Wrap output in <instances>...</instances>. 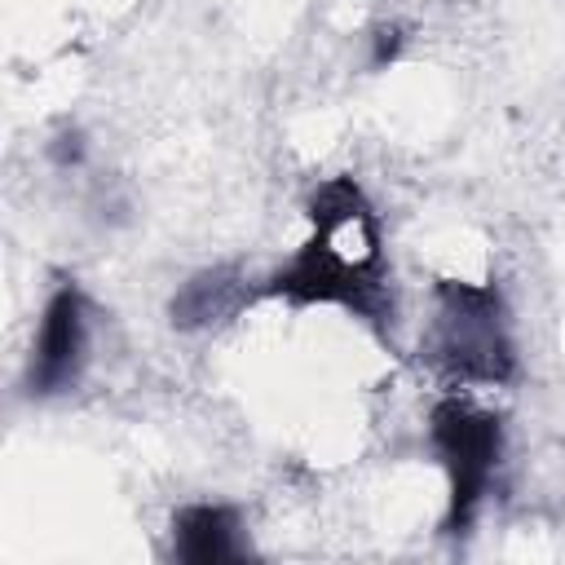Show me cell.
Segmentation results:
<instances>
[{
  "mask_svg": "<svg viewBox=\"0 0 565 565\" xmlns=\"http://www.w3.org/2000/svg\"><path fill=\"white\" fill-rule=\"evenodd\" d=\"M247 305V282L234 269H203L172 296V322L185 331L234 318Z\"/></svg>",
  "mask_w": 565,
  "mask_h": 565,
  "instance_id": "obj_6",
  "label": "cell"
},
{
  "mask_svg": "<svg viewBox=\"0 0 565 565\" xmlns=\"http://www.w3.org/2000/svg\"><path fill=\"white\" fill-rule=\"evenodd\" d=\"M428 437L446 468V534H463L477 521V508L490 490V477L503 455V424L468 397H441L428 411Z\"/></svg>",
  "mask_w": 565,
  "mask_h": 565,
  "instance_id": "obj_3",
  "label": "cell"
},
{
  "mask_svg": "<svg viewBox=\"0 0 565 565\" xmlns=\"http://www.w3.org/2000/svg\"><path fill=\"white\" fill-rule=\"evenodd\" d=\"M260 291L291 305H340L366 322L388 318L393 305L384 291L380 221L353 177H331L313 190L309 238Z\"/></svg>",
  "mask_w": 565,
  "mask_h": 565,
  "instance_id": "obj_1",
  "label": "cell"
},
{
  "mask_svg": "<svg viewBox=\"0 0 565 565\" xmlns=\"http://www.w3.org/2000/svg\"><path fill=\"white\" fill-rule=\"evenodd\" d=\"M397 31H380V49H375V62H384V57H393L397 53Z\"/></svg>",
  "mask_w": 565,
  "mask_h": 565,
  "instance_id": "obj_7",
  "label": "cell"
},
{
  "mask_svg": "<svg viewBox=\"0 0 565 565\" xmlns=\"http://www.w3.org/2000/svg\"><path fill=\"white\" fill-rule=\"evenodd\" d=\"M168 552L185 565H225L243 561V516L230 503H185L172 512Z\"/></svg>",
  "mask_w": 565,
  "mask_h": 565,
  "instance_id": "obj_5",
  "label": "cell"
},
{
  "mask_svg": "<svg viewBox=\"0 0 565 565\" xmlns=\"http://www.w3.org/2000/svg\"><path fill=\"white\" fill-rule=\"evenodd\" d=\"M88 362V300L75 282H57L44 300L40 331L31 344V366H26V388L35 397L66 393Z\"/></svg>",
  "mask_w": 565,
  "mask_h": 565,
  "instance_id": "obj_4",
  "label": "cell"
},
{
  "mask_svg": "<svg viewBox=\"0 0 565 565\" xmlns=\"http://www.w3.org/2000/svg\"><path fill=\"white\" fill-rule=\"evenodd\" d=\"M424 353L455 384H508L516 375V344L499 287L441 278Z\"/></svg>",
  "mask_w": 565,
  "mask_h": 565,
  "instance_id": "obj_2",
  "label": "cell"
}]
</instances>
